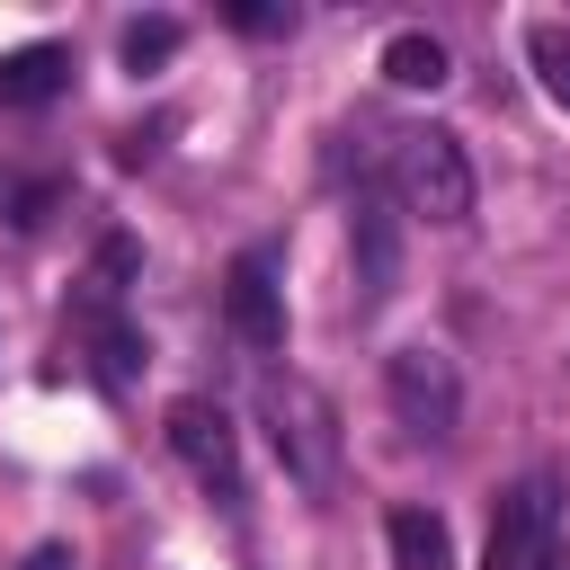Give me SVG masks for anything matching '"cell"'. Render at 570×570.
Returning a JSON list of instances; mask_svg holds the SVG:
<instances>
[{
  "instance_id": "1",
  "label": "cell",
  "mask_w": 570,
  "mask_h": 570,
  "mask_svg": "<svg viewBox=\"0 0 570 570\" xmlns=\"http://www.w3.org/2000/svg\"><path fill=\"white\" fill-rule=\"evenodd\" d=\"M258 410H267V445H276V463H285L303 490H330V481H338V419H330V401H321L312 383L276 374V383L258 392Z\"/></svg>"
},
{
  "instance_id": "2",
  "label": "cell",
  "mask_w": 570,
  "mask_h": 570,
  "mask_svg": "<svg viewBox=\"0 0 570 570\" xmlns=\"http://www.w3.org/2000/svg\"><path fill=\"white\" fill-rule=\"evenodd\" d=\"M392 187H401L410 214H428V223H463V214H472V160H463V134H445V125L401 134V142H392Z\"/></svg>"
},
{
  "instance_id": "3",
  "label": "cell",
  "mask_w": 570,
  "mask_h": 570,
  "mask_svg": "<svg viewBox=\"0 0 570 570\" xmlns=\"http://www.w3.org/2000/svg\"><path fill=\"white\" fill-rule=\"evenodd\" d=\"M383 392H392V419H401L410 436H454V419H463L454 356H436V347H392Z\"/></svg>"
},
{
  "instance_id": "4",
  "label": "cell",
  "mask_w": 570,
  "mask_h": 570,
  "mask_svg": "<svg viewBox=\"0 0 570 570\" xmlns=\"http://www.w3.org/2000/svg\"><path fill=\"white\" fill-rule=\"evenodd\" d=\"M552 543H561V534H552V481H517V490L499 499V517H490L481 570H534Z\"/></svg>"
},
{
  "instance_id": "5",
  "label": "cell",
  "mask_w": 570,
  "mask_h": 570,
  "mask_svg": "<svg viewBox=\"0 0 570 570\" xmlns=\"http://www.w3.org/2000/svg\"><path fill=\"white\" fill-rule=\"evenodd\" d=\"M169 454L205 481V490H240V463H232V419L205 401V392H187V401H169Z\"/></svg>"
},
{
  "instance_id": "6",
  "label": "cell",
  "mask_w": 570,
  "mask_h": 570,
  "mask_svg": "<svg viewBox=\"0 0 570 570\" xmlns=\"http://www.w3.org/2000/svg\"><path fill=\"white\" fill-rule=\"evenodd\" d=\"M347 258H356L365 303H383L401 285V214H392L383 187H356V205H347Z\"/></svg>"
},
{
  "instance_id": "7",
  "label": "cell",
  "mask_w": 570,
  "mask_h": 570,
  "mask_svg": "<svg viewBox=\"0 0 570 570\" xmlns=\"http://www.w3.org/2000/svg\"><path fill=\"white\" fill-rule=\"evenodd\" d=\"M223 312H232V330H240L258 356L285 347V285H276V267H267L258 249L232 258V276H223Z\"/></svg>"
},
{
  "instance_id": "8",
  "label": "cell",
  "mask_w": 570,
  "mask_h": 570,
  "mask_svg": "<svg viewBox=\"0 0 570 570\" xmlns=\"http://www.w3.org/2000/svg\"><path fill=\"white\" fill-rule=\"evenodd\" d=\"M71 89V53L62 45H18V53H0V98L9 107H45V98H62Z\"/></svg>"
},
{
  "instance_id": "9",
  "label": "cell",
  "mask_w": 570,
  "mask_h": 570,
  "mask_svg": "<svg viewBox=\"0 0 570 570\" xmlns=\"http://www.w3.org/2000/svg\"><path fill=\"white\" fill-rule=\"evenodd\" d=\"M392 570H454V534L436 508H392Z\"/></svg>"
},
{
  "instance_id": "10",
  "label": "cell",
  "mask_w": 570,
  "mask_h": 570,
  "mask_svg": "<svg viewBox=\"0 0 570 570\" xmlns=\"http://www.w3.org/2000/svg\"><path fill=\"white\" fill-rule=\"evenodd\" d=\"M383 80H392V89H445V80H454V53H445L428 27H401V36L383 45Z\"/></svg>"
},
{
  "instance_id": "11",
  "label": "cell",
  "mask_w": 570,
  "mask_h": 570,
  "mask_svg": "<svg viewBox=\"0 0 570 570\" xmlns=\"http://www.w3.org/2000/svg\"><path fill=\"white\" fill-rule=\"evenodd\" d=\"M80 330H89V347H98V374H107V383H134V374H142V338H134L107 303H89V312H80Z\"/></svg>"
},
{
  "instance_id": "12",
  "label": "cell",
  "mask_w": 570,
  "mask_h": 570,
  "mask_svg": "<svg viewBox=\"0 0 570 570\" xmlns=\"http://www.w3.org/2000/svg\"><path fill=\"white\" fill-rule=\"evenodd\" d=\"M178 36H187L178 18H125V36H116V62L142 80V71H160V62L178 53Z\"/></svg>"
},
{
  "instance_id": "13",
  "label": "cell",
  "mask_w": 570,
  "mask_h": 570,
  "mask_svg": "<svg viewBox=\"0 0 570 570\" xmlns=\"http://www.w3.org/2000/svg\"><path fill=\"white\" fill-rule=\"evenodd\" d=\"M525 53H534V71H543V98L570 107V27H561V18L525 27Z\"/></svg>"
},
{
  "instance_id": "14",
  "label": "cell",
  "mask_w": 570,
  "mask_h": 570,
  "mask_svg": "<svg viewBox=\"0 0 570 570\" xmlns=\"http://www.w3.org/2000/svg\"><path fill=\"white\" fill-rule=\"evenodd\" d=\"M134 267H142V249H134L125 232H107V240H98V303H107V294H125V276H134Z\"/></svg>"
},
{
  "instance_id": "15",
  "label": "cell",
  "mask_w": 570,
  "mask_h": 570,
  "mask_svg": "<svg viewBox=\"0 0 570 570\" xmlns=\"http://www.w3.org/2000/svg\"><path fill=\"white\" fill-rule=\"evenodd\" d=\"M53 205H62V187H53V178H45V187H18V205H9V223H18V232H36V223H45Z\"/></svg>"
},
{
  "instance_id": "16",
  "label": "cell",
  "mask_w": 570,
  "mask_h": 570,
  "mask_svg": "<svg viewBox=\"0 0 570 570\" xmlns=\"http://www.w3.org/2000/svg\"><path fill=\"white\" fill-rule=\"evenodd\" d=\"M232 27H249V36H276V27H294V18H285V9H258V0H249V9H232Z\"/></svg>"
},
{
  "instance_id": "17",
  "label": "cell",
  "mask_w": 570,
  "mask_h": 570,
  "mask_svg": "<svg viewBox=\"0 0 570 570\" xmlns=\"http://www.w3.org/2000/svg\"><path fill=\"white\" fill-rule=\"evenodd\" d=\"M27 570H71V552H62V543H36V552H27Z\"/></svg>"
}]
</instances>
